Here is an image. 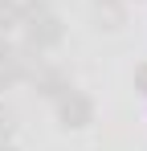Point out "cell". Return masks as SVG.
<instances>
[{"mask_svg":"<svg viewBox=\"0 0 147 151\" xmlns=\"http://www.w3.org/2000/svg\"><path fill=\"white\" fill-rule=\"evenodd\" d=\"M21 29H24V45L37 53L57 49L61 37H66V25L57 12H49L45 0H21Z\"/></svg>","mask_w":147,"mask_h":151,"instance_id":"1","label":"cell"},{"mask_svg":"<svg viewBox=\"0 0 147 151\" xmlns=\"http://www.w3.org/2000/svg\"><path fill=\"white\" fill-rule=\"evenodd\" d=\"M57 123L66 127V131H82V127L94 123V102L86 98L82 90H66L61 98H57Z\"/></svg>","mask_w":147,"mask_h":151,"instance_id":"2","label":"cell"},{"mask_svg":"<svg viewBox=\"0 0 147 151\" xmlns=\"http://www.w3.org/2000/svg\"><path fill=\"white\" fill-rule=\"evenodd\" d=\"M29 82H33V90H37L41 98H53V102L70 90V74H66V70H57V65H37Z\"/></svg>","mask_w":147,"mask_h":151,"instance_id":"3","label":"cell"},{"mask_svg":"<svg viewBox=\"0 0 147 151\" xmlns=\"http://www.w3.org/2000/svg\"><path fill=\"white\" fill-rule=\"evenodd\" d=\"M12 29H21V0H0V33L8 37Z\"/></svg>","mask_w":147,"mask_h":151,"instance_id":"4","label":"cell"},{"mask_svg":"<svg viewBox=\"0 0 147 151\" xmlns=\"http://www.w3.org/2000/svg\"><path fill=\"white\" fill-rule=\"evenodd\" d=\"M12 131H17V114L0 102V143H8V139H12Z\"/></svg>","mask_w":147,"mask_h":151,"instance_id":"5","label":"cell"},{"mask_svg":"<svg viewBox=\"0 0 147 151\" xmlns=\"http://www.w3.org/2000/svg\"><path fill=\"white\" fill-rule=\"evenodd\" d=\"M12 53H17V45H12V41H8V37L0 33V65H4V61H8Z\"/></svg>","mask_w":147,"mask_h":151,"instance_id":"6","label":"cell"},{"mask_svg":"<svg viewBox=\"0 0 147 151\" xmlns=\"http://www.w3.org/2000/svg\"><path fill=\"white\" fill-rule=\"evenodd\" d=\"M135 90H139V94H147V61L135 70Z\"/></svg>","mask_w":147,"mask_h":151,"instance_id":"7","label":"cell"},{"mask_svg":"<svg viewBox=\"0 0 147 151\" xmlns=\"http://www.w3.org/2000/svg\"><path fill=\"white\" fill-rule=\"evenodd\" d=\"M94 8H122V0H94Z\"/></svg>","mask_w":147,"mask_h":151,"instance_id":"8","label":"cell"},{"mask_svg":"<svg viewBox=\"0 0 147 151\" xmlns=\"http://www.w3.org/2000/svg\"><path fill=\"white\" fill-rule=\"evenodd\" d=\"M0 151H17V147H12V143H0Z\"/></svg>","mask_w":147,"mask_h":151,"instance_id":"9","label":"cell"}]
</instances>
